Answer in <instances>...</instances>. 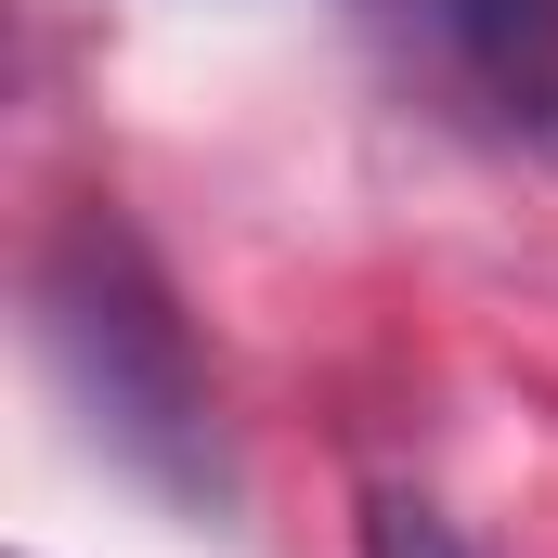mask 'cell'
<instances>
[{
    "label": "cell",
    "mask_w": 558,
    "mask_h": 558,
    "mask_svg": "<svg viewBox=\"0 0 558 558\" xmlns=\"http://www.w3.org/2000/svg\"><path fill=\"white\" fill-rule=\"evenodd\" d=\"M39 338L65 364V390L92 403V441L131 454L169 494H221V428H208V377L182 351V312L156 299V274L131 260V234L78 221L39 260Z\"/></svg>",
    "instance_id": "obj_1"
},
{
    "label": "cell",
    "mask_w": 558,
    "mask_h": 558,
    "mask_svg": "<svg viewBox=\"0 0 558 558\" xmlns=\"http://www.w3.org/2000/svg\"><path fill=\"white\" fill-rule=\"evenodd\" d=\"M364 558H468V546H454V520H428L416 494H377L364 507Z\"/></svg>",
    "instance_id": "obj_3"
},
{
    "label": "cell",
    "mask_w": 558,
    "mask_h": 558,
    "mask_svg": "<svg viewBox=\"0 0 558 558\" xmlns=\"http://www.w3.org/2000/svg\"><path fill=\"white\" fill-rule=\"evenodd\" d=\"M364 26L428 105L558 156V0H364Z\"/></svg>",
    "instance_id": "obj_2"
}]
</instances>
